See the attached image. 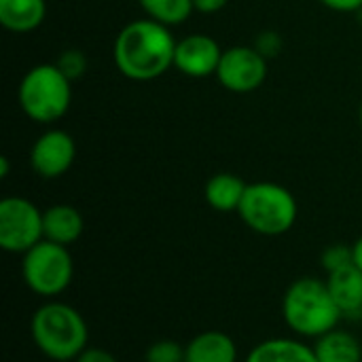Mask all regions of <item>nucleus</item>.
<instances>
[{
	"label": "nucleus",
	"mask_w": 362,
	"mask_h": 362,
	"mask_svg": "<svg viewBox=\"0 0 362 362\" xmlns=\"http://www.w3.org/2000/svg\"><path fill=\"white\" fill-rule=\"evenodd\" d=\"M176 45L168 25L155 19H136L115 38V66L132 81L159 78L174 66Z\"/></svg>",
	"instance_id": "f257e3e1"
},
{
	"label": "nucleus",
	"mask_w": 362,
	"mask_h": 362,
	"mask_svg": "<svg viewBox=\"0 0 362 362\" xmlns=\"http://www.w3.org/2000/svg\"><path fill=\"white\" fill-rule=\"evenodd\" d=\"M238 212L255 233L276 238L293 229L299 208L286 187L276 182H255L248 185Z\"/></svg>",
	"instance_id": "39448f33"
},
{
	"label": "nucleus",
	"mask_w": 362,
	"mask_h": 362,
	"mask_svg": "<svg viewBox=\"0 0 362 362\" xmlns=\"http://www.w3.org/2000/svg\"><path fill=\"white\" fill-rule=\"evenodd\" d=\"M72 81L57 64H40L28 70L19 85V104L36 123H53L62 119L72 102Z\"/></svg>",
	"instance_id": "20e7f679"
},
{
	"label": "nucleus",
	"mask_w": 362,
	"mask_h": 362,
	"mask_svg": "<svg viewBox=\"0 0 362 362\" xmlns=\"http://www.w3.org/2000/svg\"><path fill=\"white\" fill-rule=\"evenodd\" d=\"M47 15L45 0H0V23L15 34L36 30Z\"/></svg>",
	"instance_id": "4468645a"
},
{
	"label": "nucleus",
	"mask_w": 362,
	"mask_h": 362,
	"mask_svg": "<svg viewBox=\"0 0 362 362\" xmlns=\"http://www.w3.org/2000/svg\"><path fill=\"white\" fill-rule=\"evenodd\" d=\"M146 362H185V348L176 341L161 339L146 350Z\"/></svg>",
	"instance_id": "6ab92c4d"
},
{
	"label": "nucleus",
	"mask_w": 362,
	"mask_h": 362,
	"mask_svg": "<svg viewBox=\"0 0 362 362\" xmlns=\"http://www.w3.org/2000/svg\"><path fill=\"white\" fill-rule=\"evenodd\" d=\"M76 362H119L110 352L106 350H100V348H87Z\"/></svg>",
	"instance_id": "4be33fe9"
},
{
	"label": "nucleus",
	"mask_w": 362,
	"mask_h": 362,
	"mask_svg": "<svg viewBox=\"0 0 362 362\" xmlns=\"http://www.w3.org/2000/svg\"><path fill=\"white\" fill-rule=\"evenodd\" d=\"M42 240V212L25 197H4L0 202V246L6 252L25 255Z\"/></svg>",
	"instance_id": "0eeeda50"
},
{
	"label": "nucleus",
	"mask_w": 362,
	"mask_h": 362,
	"mask_svg": "<svg viewBox=\"0 0 362 362\" xmlns=\"http://www.w3.org/2000/svg\"><path fill=\"white\" fill-rule=\"evenodd\" d=\"M148 19H155L168 28L185 23L195 11L193 0H138Z\"/></svg>",
	"instance_id": "a211bd4d"
},
{
	"label": "nucleus",
	"mask_w": 362,
	"mask_h": 362,
	"mask_svg": "<svg viewBox=\"0 0 362 362\" xmlns=\"http://www.w3.org/2000/svg\"><path fill=\"white\" fill-rule=\"evenodd\" d=\"M318 362H362L361 341L341 329H333L312 346Z\"/></svg>",
	"instance_id": "f3484780"
},
{
	"label": "nucleus",
	"mask_w": 362,
	"mask_h": 362,
	"mask_svg": "<svg viewBox=\"0 0 362 362\" xmlns=\"http://www.w3.org/2000/svg\"><path fill=\"white\" fill-rule=\"evenodd\" d=\"M361 123H362V106H361Z\"/></svg>",
	"instance_id": "a878e982"
},
{
	"label": "nucleus",
	"mask_w": 362,
	"mask_h": 362,
	"mask_svg": "<svg viewBox=\"0 0 362 362\" xmlns=\"http://www.w3.org/2000/svg\"><path fill=\"white\" fill-rule=\"evenodd\" d=\"M57 68L72 81V78H78L83 72H85V57L78 53V51H66L59 62H57Z\"/></svg>",
	"instance_id": "412c9836"
},
{
	"label": "nucleus",
	"mask_w": 362,
	"mask_h": 362,
	"mask_svg": "<svg viewBox=\"0 0 362 362\" xmlns=\"http://www.w3.org/2000/svg\"><path fill=\"white\" fill-rule=\"evenodd\" d=\"M185 362H238V346L227 333L206 331L187 344Z\"/></svg>",
	"instance_id": "ddd939ff"
},
{
	"label": "nucleus",
	"mask_w": 362,
	"mask_h": 362,
	"mask_svg": "<svg viewBox=\"0 0 362 362\" xmlns=\"http://www.w3.org/2000/svg\"><path fill=\"white\" fill-rule=\"evenodd\" d=\"M227 2L229 0H193L195 11H199V13H216L221 8H225Z\"/></svg>",
	"instance_id": "b1692460"
},
{
	"label": "nucleus",
	"mask_w": 362,
	"mask_h": 362,
	"mask_svg": "<svg viewBox=\"0 0 362 362\" xmlns=\"http://www.w3.org/2000/svg\"><path fill=\"white\" fill-rule=\"evenodd\" d=\"M23 282L40 297L62 295L74 276V263L68 246L42 240L23 255L21 263Z\"/></svg>",
	"instance_id": "423d86ee"
},
{
	"label": "nucleus",
	"mask_w": 362,
	"mask_h": 362,
	"mask_svg": "<svg viewBox=\"0 0 362 362\" xmlns=\"http://www.w3.org/2000/svg\"><path fill=\"white\" fill-rule=\"evenodd\" d=\"M42 227H45V240L62 246H70L83 235L85 221L76 208L68 204H57L42 212Z\"/></svg>",
	"instance_id": "f8f14e48"
},
{
	"label": "nucleus",
	"mask_w": 362,
	"mask_h": 362,
	"mask_svg": "<svg viewBox=\"0 0 362 362\" xmlns=\"http://www.w3.org/2000/svg\"><path fill=\"white\" fill-rule=\"evenodd\" d=\"M221 57H223V51L212 36L191 34L178 40L176 45L174 68H178L187 76L202 78V76L216 74Z\"/></svg>",
	"instance_id": "9d476101"
},
{
	"label": "nucleus",
	"mask_w": 362,
	"mask_h": 362,
	"mask_svg": "<svg viewBox=\"0 0 362 362\" xmlns=\"http://www.w3.org/2000/svg\"><path fill=\"white\" fill-rule=\"evenodd\" d=\"M248 185L235 174H214L206 185V202L216 212H235L244 199Z\"/></svg>",
	"instance_id": "dca6fc26"
},
{
	"label": "nucleus",
	"mask_w": 362,
	"mask_h": 362,
	"mask_svg": "<svg viewBox=\"0 0 362 362\" xmlns=\"http://www.w3.org/2000/svg\"><path fill=\"white\" fill-rule=\"evenodd\" d=\"M32 339L36 348L51 361H76L87 350V322L70 305L51 301L32 316Z\"/></svg>",
	"instance_id": "7ed1b4c3"
},
{
	"label": "nucleus",
	"mask_w": 362,
	"mask_h": 362,
	"mask_svg": "<svg viewBox=\"0 0 362 362\" xmlns=\"http://www.w3.org/2000/svg\"><path fill=\"white\" fill-rule=\"evenodd\" d=\"M354 263V250L352 246L346 244H333L322 252V267L327 269V274H333L341 267H348Z\"/></svg>",
	"instance_id": "aec40b11"
},
{
	"label": "nucleus",
	"mask_w": 362,
	"mask_h": 362,
	"mask_svg": "<svg viewBox=\"0 0 362 362\" xmlns=\"http://www.w3.org/2000/svg\"><path fill=\"white\" fill-rule=\"evenodd\" d=\"M320 2L339 13H352V11L362 8V0H320Z\"/></svg>",
	"instance_id": "5701e85b"
},
{
	"label": "nucleus",
	"mask_w": 362,
	"mask_h": 362,
	"mask_svg": "<svg viewBox=\"0 0 362 362\" xmlns=\"http://www.w3.org/2000/svg\"><path fill=\"white\" fill-rule=\"evenodd\" d=\"M327 286L337 308L346 318L356 320L362 314V272L352 263L341 267L327 278Z\"/></svg>",
	"instance_id": "9b49d317"
},
{
	"label": "nucleus",
	"mask_w": 362,
	"mask_h": 362,
	"mask_svg": "<svg viewBox=\"0 0 362 362\" xmlns=\"http://www.w3.org/2000/svg\"><path fill=\"white\" fill-rule=\"evenodd\" d=\"M76 157V144L68 132L49 129L45 132L30 151V165L42 178L64 176Z\"/></svg>",
	"instance_id": "1a4fd4ad"
},
{
	"label": "nucleus",
	"mask_w": 362,
	"mask_h": 362,
	"mask_svg": "<svg viewBox=\"0 0 362 362\" xmlns=\"http://www.w3.org/2000/svg\"><path fill=\"white\" fill-rule=\"evenodd\" d=\"M216 76L233 93H250L267 78V57L257 47H231L223 51Z\"/></svg>",
	"instance_id": "6e6552de"
},
{
	"label": "nucleus",
	"mask_w": 362,
	"mask_h": 362,
	"mask_svg": "<svg viewBox=\"0 0 362 362\" xmlns=\"http://www.w3.org/2000/svg\"><path fill=\"white\" fill-rule=\"evenodd\" d=\"M282 316L286 327L305 339H318L329 331L337 329L344 318L335 299L329 293L327 280L318 278H299L295 280L284 299Z\"/></svg>",
	"instance_id": "f03ea898"
},
{
	"label": "nucleus",
	"mask_w": 362,
	"mask_h": 362,
	"mask_svg": "<svg viewBox=\"0 0 362 362\" xmlns=\"http://www.w3.org/2000/svg\"><path fill=\"white\" fill-rule=\"evenodd\" d=\"M352 250H354V265L362 272V238L356 240V244L352 246Z\"/></svg>",
	"instance_id": "393cba45"
},
{
	"label": "nucleus",
	"mask_w": 362,
	"mask_h": 362,
	"mask_svg": "<svg viewBox=\"0 0 362 362\" xmlns=\"http://www.w3.org/2000/svg\"><path fill=\"white\" fill-rule=\"evenodd\" d=\"M246 362H318L314 348L299 339L276 337L261 341L250 350Z\"/></svg>",
	"instance_id": "2eb2a0df"
}]
</instances>
